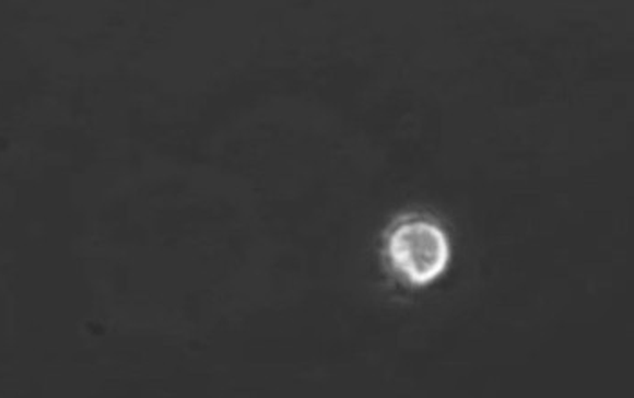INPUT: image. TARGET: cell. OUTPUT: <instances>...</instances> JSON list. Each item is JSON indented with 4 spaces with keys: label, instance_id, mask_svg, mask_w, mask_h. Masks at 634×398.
I'll list each match as a JSON object with an SVG mask.
<instances>
[{
    "label": "cell",
    "instance_id": "1",
    "mask_svg": "<svg viewBox=\"0 0 634 398\" xmlns=\"http://www.w3.org/2000/svg\"><path fill=\"white\" fill-rule=\"evenodd\" d=\"M380 254L391 278L408 289H426L448 270L451 239L434 215L404 212L386 226Z\"/></svg>",
    "mask_w": 634,
    "mask_h": 398
}]
</instances>
